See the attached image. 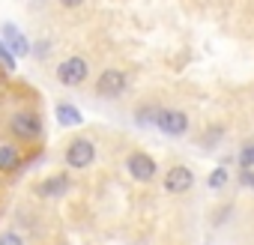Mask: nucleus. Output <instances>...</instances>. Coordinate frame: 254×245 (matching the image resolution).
<instances>
[{"label": "nucleus", "instance_id": "nucleus-1", "mask_svg": "<svg viewBox=\"0 0 254 245\" xmlns=\"http://www.w3.org/2000/svg\"><path fill=\"white\" fill-rule=\"evenodd\" d=\"M6 132L9 138H15L18 144H36L45 132V122L39 117V111L33 108H18L6 117Z\"/></svg>", "mask_w": 254, "mask_h": 245}, {"label": "nucleus", "instance_id": "nucleus-2", "mask_svg": "<svg viewBox=\"0 0 254 245\" xmlns=\"http://www.w3.org/2000/svg\"><path fill=\"white\" fill-rule=\"evenodd\" d=\"M54 78H57V84L66 87V90L84 87V84L90 81V63H87V57H81V54L63 57V60L57 63V69H54Z\"/></svg>", "mask_w": 254, "mask_h": 245}, {"label": "nucleus", "instance_id": "nucleus-3", "mask_svg": "<svg viewBox=\"0 0 254 245\" xmlns=\"http://www.w3.org/2000/svg\"><path fill=\"white\" fill-rule=\"evenodd\" d=\"M63 165L69 171H87L96 165V141L90 135H75L63 147Z\"/></svg>", "mask_w": 254, "mask_h": 245}, {"label": "nucleus", "instance_id": "nucleus-4", "mask_svg": "<svg viewBox=\"0 0 254 245\" xmlns=\"http://www.w3.org/2000/svg\"><path fill=\"white\" fill-rule=\"evenodd\" d=\"M126 90H129V72L120 69V66H108V69H102L99 78L93 81V93H96L99 99H108V102L120 99Z\"/></svg>", "mask_w": 254, "mask_h": 245}, {"label": "nucleus", "instance_id": "nucleus-5", "mask_svg": "<svg viewBox=\"0 0 254 245\" xmlns=\"http://www.w3.org/2000/svg\"><path fill=\"white\" fill-rule=\"evenodd\" d=\"M153 129H159L162 135H168V138H183V135H189V129H191V117L183 111V108H159V114H156V120H153Z\"/></svg>", "mask_w": 254, "mask_h": 245}, {"label": "nucleus", "instance_id": "nucleus-6", "mask_svg": "<svg viewBox=\"0 0 254 245\" xmlns=\"http://www.w3.org/2000/svg\"><path fill=\"white\" fill-rule=\"evenodd\" d=\"M123 168H126V174H129L135 183H141V185H147V183H153L159 177V165H156V159L147 150H132L129 156H126Z\"/></svg>", "mask_w": 254, "mask_h": 245}, {"label": "nucleus", "instance_id": "nucleus-7", "mask_svg": "<svg viewBox=\"0 0 254 245\" xmlns=\"http://www.w3.org/2000/svg\"><path fill=\"white\" fill-rule=\"evenodd\" d=\"M162 188H165V194H171V197L189 194V191L194 188V171H191L189 165H183V162L171 165V168L165 171V177H162Z\"/></svg>", "mask_w": 254, "mask_h": 245}, {"label": "nucleus", "instance_id": "nucleus-8", "mask_svg": "<svg viewBox=\"0 0 254 245\" xmlns=\"http://www.w3.org/2000/svg\"><path fill=\"white\" fill-rule=\"evenodd\" d=\"M69 188H72V177L69 174H51V177H45L36 185V194H42V197H63Z\"/></svg>", "mask_w": 254, "mask_h": 245}, {"label": "nucleus", "instance_id": "nucleus-9", "mask_svg": "<svg viewBox=\"0 0 254 245\" xmlns=\"http://www.w3.org/2000/svg\"><path fill=\"white\" fill-rule=\"evenodd\" d=\"M0 33H3V45H9V51H12V54L27 57V54L33 51V45L27 42V36H24L15 24H3V30H0Z\"/></svg>", "mask_w": 254, "mask_h": 245}, {"label": "nucleus", "instance_id": "nucleus-10", "mask_svg": "<svg viewBox=\"0 0 254 245\" xmlns=\"http://www.w3.org/2000/svg\"><path fill=\"white\" fill-rule=\"evenodd\" d=\"M21 165H24V156L18 144H0V174H12Z\"/></svg>", "mask_w": 254, "mask_h": 245}, {"label": "nucleus", "instance_id": "nucleus-11", "mask_svg": "<svg viewBox=\"0 0 254 245\" xmlns=\"http://www.w3.org/2000/svg\"><path fill=\"white\" fill-rule=\"evenodd\" d=\"M159 102H141L138 108H135V122L144 129V126H150L153 129V120H156V114H159Z\"/></svg>", "mask_w": 254, "mask_h": 245}, {"label": "nucleus", "instance_id": "nucleus-12", "mask_svg": "<svg viewBox=\"0 0 254 245\" xmlns=\"http://www.w3.org/2000/svg\"><path fill=\"white\" fill-rule=\"evenodd\" d=\"M54 114H57V122H60V126H78V122H81V111H78L75 105H69V102H60Z\"/></svg>", "mask_w": 254, "mask_h": 245}, {"label": "nucleus", "instance_id": "nucleus-13", "mask_svg": "<svg viewBox=\"0 0 254 245\" xmlns=\"http://www.w3.org/2000/svg\"><path fill=\"white\" fill-rule=\"evenodd\" d=\"M206 185H209L212 191H221V188L227 185V168H215V171L206 177Z\"/></svg>", "mask_w": 254, "mask_h": 245}, {"label": "nucleus", "instance_id": "nucleus-14", "mask_svg": "<svg viewBox=\"0 0 254 245\" xmlns=\"http://www.w3.org/2000/svg\"><path fill=\"white\" fill-rule=\"evenodd\" d=\"M0 245H27V242L18 230H3L0 233Z\"/></svg>", "mask_w": 254, "mask_h": 245}, {"label": "nucleus", "instance_id": "nucleus-15", "mask_svg": "<svg viewBox=\"0 0 254 245\" xmlns=\"http://www.w3.org/2000/svg\"><path fill=\"white\" fill-rule=\"evenodd\" d=\"M239 165H242V168H254V141L239 150Z\"/></svg>", "mask_w": 254, "mask_h": 245}, {"label": "nucleus", "instance_id": "nucleus-16", "mask_svg": "<svg viewBox=\"0 0 254 245\" xmlns=\"http://www.w3.org/2000/svg\"><path fill=\"white\" fill-rule=\"evenodd\" d=\"M54 3L60 6V9H69V12H75V9H81L87 0H54Z\"/></svg>", "mask_w": 254, "mask_h": 245}, {"label": "nucleus", "instance_id": "nucleus-17", "mask_svg": "<svg viewBox=\"0 0 254 245\" xmlns=\"http://www.w3.org/2000/svg\"><path fill=\"white\" fill-rule=\"evenodd\" d=\"M239 183H242V185H248V188L254 191V168H242V174H239Z\"/></svg>", "mask_w": 254, "mask_h": 245}]
</instances>
